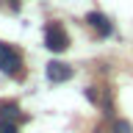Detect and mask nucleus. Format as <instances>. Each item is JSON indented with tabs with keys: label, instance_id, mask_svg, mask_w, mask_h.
<instances>
[{
	"label": "nucleus",
	"instance_id": "nucleus-4",
	"mask_svg": "<svg viewBox=\"0 0 133 133\" xmlns=\"http://www.w3.org/2000/svg\"><path fill=\"white\" fill-rule=\"evenodd\" d=\"M86 25H89V28H94L100 36H108V33H111V22H108V17H103L100 11L86 14Z\"/></svg>",
	"mask_w": 133,
	"mask_h": 133
},
{
	"label": "nucleus",
	"instance_id": "nucleus-2",
	"mask_svg": "<svg viewBox=\"0 0 133 133\" xmlns=\"http://www.w3.org/2000/svg\"><path fill=\"white\" fill-rule=\"evenodd\" d=\"M0 72H6V75L19 72V53L11 44H3V42H0Z\"/></svg>",
	"mask_w": 133,
	"mask_h": 133
},
{
	"label": "nucleus",
	"instance_id": "nucleus-1",
	"mask_svg": "<svg viewBox=\"0 0 133 133\" xmlns=\"http://www.w3.org/2000/svg\"><path fill=\"white\" fill-rule=\"evenodd\" d=\"M44 44H47V50H53V53H64L66 47H69V39H66V33L61 25L50 22L47 28H44Z\"/></svg>",
	"mask_w": 133,
	"mask_h": 133
},
{
	"label": "nucleus",
	"instance_id": "nucleus-7",
	"mask_svg": "<svg viewBox=\"0 0 133 133\" xmlns=\"http://www.w3.org/2000/svg\"><path fill=\"white\" fill-rule=\"evenodd\" d=\"M0 133H17V125H14V122H3V119H0Z\"/></svg>",
	"mask_w": 133,
	"mask_h": 133
},
{
	"label": "nucleus",
	"instance_id": "nucleus-3",
	"mask_svg": "<svg viewBox=\"0 0 133 133\" xmlns=\"http://www.w3.org/2000/svg\"><path fill=\"white\" fill-rule=\"evenodd\" d=\"M44 72H47V78L53 83H61V81H69V78H72V66L61 64V61H50Z\"/></svg>",
	"mask_w": 133,
	"mask_h": 133
},
{
	"label": "nucleus",
	"instance_id": "nucleus-6",
	"mask_svg": "<svg viewBox=\"0 0 133 133\" xmlns=\"http://www.w3.org/2000/svg\"><path fill=\"white\" fill-rule=\"evenodd\" d=\"M114 133H133V128H130L128 119H116L114 122Z\"/></svg>",
	"mask_w": 133,
	"mask_h": 133
},
{
	"label": "nucleus",
	"instance_id": "nucleus-5",
	"mask_svg": "<svg viewBox=\"0 0 133 133\" xmlns=\"http://www.w3.org/2000/svg\"><path fill=\"white\" fill-rule=\"evenodd\" d=\"M17 116H19V105L17 103H11V100L8 103H0V119L3 122H14Z\"/></svg>",
	"mask_w": 133,
	"mask_h": 133
}]
</instances>
